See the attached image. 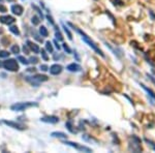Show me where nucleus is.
<instances>
[{
    "label": "nucleus",
    "instance_id": "393cba45",
    "mask_svg": "<svg viewBox=\"0 0 155 153\" xmlns=\"http://www.w3.org/2000/svg\"><path fill=\"white\" fill-rule=\"evenodd\" d=\"M32 7H33V8H35V10H36V12H37V13H39L40 18H42H42H44V15H42V10H39V7H37V6H35V5H32Z\"/></svg>",
    "mask_w": 155,
    "mask_h": 153
},
{
    "label": "nucleus",
    "instance_id": "412c9836",
    "mask_svg": "<svg viewBox=\"0 0 155 153\" xmlns=\"http://www.w3.org/2000/svg\"><path fill=\"white\" fill-rule=\"evenodd\" d=\"M55 35H56V38H57L58 40H63V36H62V34L60 33V31L59 30H57L56 29V33H55Z\"/></svg>",
    "mask_w": 155,
    "mask_h": 153
},
{
    "label": "nucleus",
    "instance_id": "6ab92c4d",
    "mask_svg": "<svg viewBox=\"0 0 155 153\" xmlns=\"http://www.w3.org/2000/svg\"><path fill=\"white\" fill-rule=\"evenodd\" d=\"M63 28H64V31H65V32L67 33V36H68L69 39H73V34H71V32L69 31V29L67 28V27L65 26V25H63Z\"/></svg>",
    "mask_w": 155,
    "mask_h": 153
},
{
    "label": "nucleus",
    "instance_id": "c756f323",
    "mask_svg": "<svg viewBox=\"0 0 155 153\" xmlns=\"http://www.w3.org/2000/svg\"><path fill=\"white\" fill-rule=\"evenodd\" d=\"M40 69H42V71H48V66H47V65H40Z\"/></svg>",
    "mask_w": 155,
    "mask_h": 153
},
{
    "label": "nucleus",
    "instance_id": "423d86ee",
    "mask_svg": "<svg viewBox=\"0 0 155 153\" xmlns=\"http://www.w3.org/2000/svg\"><path fill=\"white\" fill-rule=\"evenodd\" d=\"M0 22L3 24H6V25H12L13 23L16 22V20L12 16H1L0 17Z\"/></svg>",
    "mask_w": 155,
    "mask_h": 153
},
{
    "label": "nucleus",
    "instance_id": "1a4fd4ad",
    "mask_svg": "<svg viewBox=\"0 0 155 153\" xmlns=\"http://www.w3.org/2000/svg\"><path fill=\"white\" fill-rule=\"evenodd\" d=\"M3 123L4 124H6V125H8L10 127H13V128H16V129H19V130H23L24 127L23 125H21V124H19V123H17V122H13V121H7V120H4L3 121Z\"/></svg>",
    "mask_w": 155,
    "mask_h": 153
},
{
    "label": "nucleus",
    "instance_id": "dca6fc26",
    "mask_svg": "<svg viewBox=\"0 0 155 153\" xmlns=\"http://www.w3.org/2000/svg\"><path fill=\"white\" fill-rule=\"evenodd\" d=\"M10 32H13L15 35H20V30L18 29L17 26H10Z\"/></svg>",
    "mask_w": 155,
    "mask_h": 153
},
{
    "label": "nucleus",
    "instance_id": "cd10ccee",
    "mask_svg": "<svg viewBox=\"0 0 155 153\" xmlns=\"http://www.w3.org/2000/svg\"><path fill=\"white\" fill-rule=\"evenodd\" d=\"M0 12H1V13H6V12H7V8H6L4 5H2V4H0Z\"/></svg>",
    "mask_w": 155,
    "mask_h": 153
},
{
    "label": "nucleus",
    "instance_id": "9d476101",
    "mask_svg": "<svg viewBox=\"0 0 155 153\" xmlns=\"http://www.w3.org/2000/svg\"><path fill=\"white\" fill-rule=\"evenodd\" d=\"M12 12H13V15L21 16L22 13H23L24 10L21 5H19V4H13V5L12 6Z\"/></svg>",
    "mask_w": 155,
    "mask_h": 153
},
{
    "label": "nucleus",
    "instance_id": "f03ea898",
    "mask_svg": "<svg viewBox=\"0 0 155 153\" xmlns=\"http://www.w3.org/2000/svg\"><path fill=\"white\" fill-rule=\"evenodd\" d=\"M37 103L36 102H18L15 103L10 107V109L13 111H24V110L28 109V108L31 107H37Z\"/></svg>",
    "mask_w": 155,
    "mask_h": 153
},
{
    "label": "nucleus",
    "instance_id": "2f4dec72",
    "mask_svg": "<svg viewBox=\"0 0 155 153\" xmlns=\"http://www.w3.org/2000/svg\"><path fill=\"white\" fill-rule=\"evenodd\" d=\"M54 44H55L56 48H57V49H58V50H59V49H60V47H59V45H58V44H57V42H56V40H55V42H54Z\"/></svg>",
    "mask_w": 155,
    "mask_h": 153
},
{
    "label": "nucleus",
    "instance_id": "4be33fe9",
    "mask_svg": "<svg viewBox=\"0 0 155 153\" xmlns=\"http://www.w3.org/2000/svg\"><path fill=\"white\" fill-rule=\"evenodd\" d=\"M20 52V48L17 46V45H15V46L12 47V53L13 54H18Z\"/></svg>",
    "mask_w": 155,
    "mask_h": 153
},
{
    "label": "nucleus",
    "instance_id": "5701e85b",
    "mask_svg": "<svg viewBox=\"0 0 155 153\" xmlns=\"http://www.w3.org/2000/svg\"><path fill=\"white\" fill-rule=\"evenodd\" d=\"M10 56V53L6 51H1L0 52V58H6Z\"/></svg>",
    "mask_w": 155,
    "mask_h": 153
},
{
    "label": "nucleus",
    "instance_id": "39448f33",
    "mask_svg": "<svg viewBox=\"0 0 155 153\" xmlns=\"http://www.w3.org/2000/svg\"><path fill=\"white\" fill-rule=\"evenodd\" d=\"M63 143L65 145H68L70 147L75 148V149L79 150V151H83V152H92V150L90 148L86 147V146H83V145H80L78 143H73V142H69V141H64Z\"/></svg>",
    "mask_w": 155,
    "mask_h": 153
},
{
    "label": "nucleus",
    "instance_id": "4468645a",
    "mask_svg": "<svg viewBox=\"0 0 155 153\" xmlns=\"http://www.w3.org/2000/svg\"><path fill=\"white\" fill-rule=\"evenodd\" d=\"M39 33H40V35H42V36L47 37V36H48V34H49V32H48V29H47L44 26L39 27Z\"/></svg>",
    "mask_w": 155,
    "mask_h": 153
},
{
    "label": "nucleus",
    "instance_id": "9b49d317",
    "mask_svg": "<svg viewBox=\"0 0 155 153\" xmlns=\"http://www.w3.org/2000/svg\"><path fill=\"white\" fill-rule=\"evenodd\" d=\"M27 46L31 51H33V53H39V47L35 42H31V40H27Z\"/></svg>",
    "mask_w": 155,
    "mask_h": 153
},
{
    "label": "nucleus",
    "instance_id": "72a5a7b5",
    "mask_svg": "<svg viewBox=\"0 0 155 153\" xmlns=\"http://www.w3.org/2000/svg\"><path fill=\"white\" fill-rule=\"evenodd\" d=\"M147 142H148V143H150V144H151L152 146H153V148H154V150H155V145H154V143H152L151 141H148V140H147Z\"/></svg>",
    "mask_w": 155,
    "mask_h": 153
},
{
    "label": "nucleus",
    "instance_id": "f704fd0d",
    "mask_svg": "<svg viewBox=\"0 0 155 153\" xmlns=\"http://www.w3.org/2000/svg\"><path fill=\"white\" fill-rule=\"evenodd\" d=\"M8 1H12V2H13V0H8Z\"/></svg>",
    "mask_w": 155,
    "mask_h": 153
},
{
    "label": "nucleus",
    "instance_id": "20e7f679",
    "mask_svg": "<svg viewBox=\"0 0 155 153\" xmlns=\"http://www.w3.org/2000/svg\"><path fill=\"white\" fill-rule=\"evenodd\" d=\"M27 81H28L30 84L34 85V86H39V83L48 81V76H44V75H35L33 76H28V78H27Z\"/></svg>",
    "mask_w": 155,
    "mask_h": 153
},
{
    "label": "nucleus",
    "instance_id": "b1692460",
    "mask_svg": "<svg viewBox=\"0 0 155 153\" xmlns=\"http://www.w3.org/2000/svg\"><path fill=\"white\" fill-rule=\"evenodd\" d=\"M66 127H67V129H68L69 131H71V132H76L75 130H73V128H71V127H73V126H71V122H67V123H66Z\"/></svg>",
    "mask_w": 155,
    "mask_h": 153
},
{
    "label": "nucleus",
    "instance_id": "a211bd4d",
    "mask_svg": "<svg viewBox=\"0 0 155 153\" xmlns=\"http://www.w3.org/2000/svg\"><path fill=\"white\" fill-rule=\"evenodd\" d=\"M46 49L49 52H50V53H53V46H52V44L50 42H46Z\"/></svg>",
    "mask_w": 155,
    "mask_h": 153
},
{
    "label": "nucleus",
    "instance_id": "f3484780",
    "mask_svg": "<svg viewBox=\"0 0 155 153\" xmlns=\"http://www.w3.org/2000/svg\"><path fill=\"white\" fill-rule=\"evenodd\" d=\"M31 21H32V23L34 24V25H39V24L40 23V20L39 19V17H37V16H33Z\"/></svg>",
    "mask_w": 155,
    "mask_h": 153
},
{
    "label": "nucleus",
    "instance_id": "0eeeda50",
    "mask_svg": "<svg viewBox=\"0 0 155 153\" xmlns=\"http://www.w3.org/2000/svg\"><path fill=\"white\" fill-rule=\"evenodd\" d=\"M62 69H63V67H62L60 64H53L50 67V73H51V75L57 76V75H59V74H61Z\"/></svg>",
    "mask_w": 155,
    "mask_h": 153
},
{
    "label": "nucleus",
    "instance_id": "2eb2a0df",
    "mask_svg": "<svg viewBox=\"0 0 155 153\" xmlns=\"http://www.w3.org/2000/svg\"><path fill=\"white\" fill-rule=\"evenodd\" d=\"M141 86H142V87H143V88H144V90H146V91H147V92H148V94H149V95H150V96H151V97H152V98H153V100H155V93H154V92H153V91H152V90H151V89L147 88V87H146V86H145V85L141 84Z\"/></svg>",
    "mask_w": 155,
    "mask_h": 153
},
{
    "label": "nucleus",
    "instance_id": "bb28decb",
    "mask_svg": "<svg viewBox=\"0 0 155 153\" xmlns=\"http://www.w3.org/2000/svg\"><path fill=\"white\" fill-rule=\"evenodd\" d=\"M29 60H30V61H29L30 63H34L35 64V63H37V62H39V59H37L36 57H31Z\"/></svg>",
    "mask_w": 155,
    "mask_h": 153
},
{
    "label": "nucleus",
    "instance_id": "a878e982",
    "mask_svg": "<svg viewBox=\"0 0 155 153\" xmlns=\"http://www.w3.org/2000/svg\"><path fill=\"white\" fill-rule=\"evenodd\" d=\"M40 53H42V58H44V60H46V61H47V60L49 59V57H48V56H47V53H46V51H44V50H42V52H40Z\"/></svg>",
    "mask_w": 155,
    "mask_h": 153
},
{
    "label": "nucleus",
    "instance_id": "f8f14e48",
    "mask_svg": "<svg viewBox=\"0 0 155 153\" xmlns=\"http://www.w3.org/2000/svg\"><path fill=\"white\" fill-rule=\"evenodd\" d=\"M66 69L69 71H73V73H78V71H80L81 69H82V67L77 63H71V64L67 65Z\"/></svg>",
    "mask_w": 155,
    "mask_h": 153
},
{
    "label": "nucleus",
    "instance_id": "7c9ffc66",
    "mask_svg": "<svg viewBox=\"0 0 155 153\" xmlns=\"http://www.w3.org/2000/svg\"><path fill=\"white\" fill-rule=\"evenodd\" d=\"M47 18H48V19H49V22H51V24H53V25H54V21H53V19H52V17H50V16H47Z\"/></svg>",
    "mask_w": 155,
    "mask_h": 153
},
{
    "label": "nucleus",
    "instance_id": "c85d7f7f",
    "mask_svg": "<svg viewBox=\"0 0 155 153\" xmlns=\"http://www.w3.org/2000/svg\"><path fill=\"white\" fill-rule=\"evenodd\" d=\"M63 48H64V50H65V51H67V53H71V50L68 48V46H67L66 44H64V45H63Z\"/></svg>",
    "mask_w": 155,
    "mask_h": 153
},
{
    "label": "nucleus",
    "instance_id": "ddd939ff",
    "mask_svg": "<svg viewBox=\"0 0 155 153\" xmlns=\"http://www.w3.org/2000/svg\"><path fill=\"white\" fill-rule=\"evenodd\" d=\"M52 137L54 138H59V139H67V136L64 134V132H58V131H54L51 134Z\"/></svg>",
    "mask_w": 155,
    "mask_h": 153
},
{
    "label": "nucleus",
    "instance_id": "7ed1b4c3",
    "mask_svg": "<svg viewBox=\"0 0 155 153\" xmlns=\"http://www.w3.org/2000/svg\"><path fill=\"white\" fill-rule=\"evenodd\" d=\"M2 66L5 69L10 71H19V64H18L17 60L15 59H8L2 63Z\"/></svg>",
    "mask_w": 155,
    "mask_h": 153
},
{
    "label": "nucleus",
    "instance_id": "f257e3e1",
    "mask_svg": "<svg viewBox=\"0 0 155 153\" xmlns=\"http://www.w3.org/2000/svg\"><path fill=\"white\" fill-rule=\"evenodd\" d=\"M68 25H69V26H71L73 29H75L76 31H77V32L79 33V34H80L81 36H82L83 40H84L85 42H87V44H88V46H89V47H91V48H92V50H94V51H95L97 54H99L100 56H102V57H105V55H103V53L102 52V50H100V49L98 48V47L96 46L95 44H94V42H93V40H92L91 38L89 37L88 35L86 34V33H85V32H83V31L81 30V29H79V28H77V27H75V25H73V24H71V23H69Z\"/></svg>",
    "mask_w": 155,
    "mask_h": 153
},
{
    "label": "nucleus",
    "instance_id": "473e14b6",
    "mask_svg": "<svg viewBox=\"0 0 155 153\" xmlns=\"http://www.w3.org/2000/svg\"><path fill=\"white\" fill-rule=\"evenodd\" d=\"M23 50H24V52H25V53H26V54H28V49H27V48H26V47H25V46H24Z\"/></svg>",
    "mask_w": 155,
    "mask_h": 153
},
{
    "label": "nucleus",
    "instance_id": "6e6552de",
    "mask_svg": "<svg viewBox=\"0 0 155 153\" xmlns=\"http://www.w3.org/2000/svg\"><path fill=\"white\" fill-rule=\"evenodd\" d=\"M40 120L42 122H46V123H52V124H55V123L59 122V118L56 116H48V117H42Z\"/></svg>",
    "mask_w": 155,
    "mask_h": 153
},
{
    "label": "nucleus",
    "instance_id": "aec40b11",
    "mask_svg": "<svg viewBox=\"0 0 155 153\" xmlns=\"http://www.w3.org/2000/svg\"><path fill=\"white\" fill-rule=\"evenodd\" d=\"M18 60L21 61V63H23V64H28L29 63L28 60H27L26 58H24L23 56H19V57H18Z\"/></svg>",
    "mask_w": 155,
    "mask_h": 153
}]
</instances>
